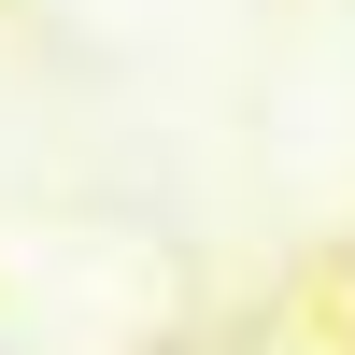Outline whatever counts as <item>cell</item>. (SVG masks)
<instances>
[{"label": "cell", "mask_w": 355, "mask_h": 355, "mask_svg": "<svg viewBox=\"0 0 355 355\" xmlns=\"http://www.w3.org/2000/svg\"><path fill=\"white\" fill-rule=\"evenodd\" d=\"M341 341H355V313H341Z\"/></svg>", "instance_id": "6da1fadb"}]
</instances>
